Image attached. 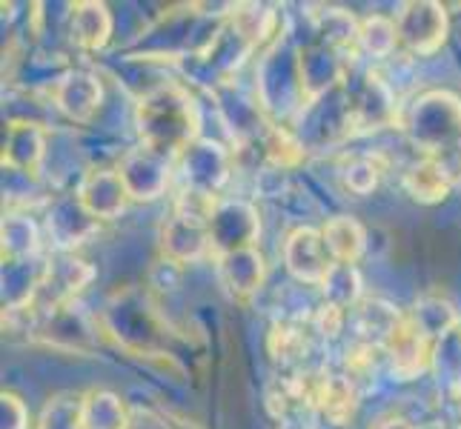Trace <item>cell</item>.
Instances as JSON below:
<instances>
[{
	"mask_svg": "<svg viewBox=\"0 0 461 429\" xmlns=\"http://www.w3.org/2000/svg\"><path fill=\"white\" fill-rule=\"evenodd\" d=\"M384 358L390 361L393 375H399L402 380H412L430 367L433 341L410 321V315H404L384 346Z\"/></svg>",
	"mask_w": 461,
	"mask_h": 429,
	"instance_id": "8",
	"label": "cell"
},
{
	"mask_svg": "<svg viewBox=\"0 0 461 429\" xmlns=\"http://www.w3.org/2000/svg\"><path fill=\"white\" fill-rule=\"evenodd\" d=\"M130 429H132V426H130Z\"/></svg>",
	"mask_w": 461,
	"mask_h": 429,
	"instance_id": "28",
	"label": "cell"
},
{
	"mask_svg": "<svg viewBox=\"0 0 461 429\" xmlns=\"http://www.w3.org/2000/svg\"><path fill=\"white\" fill-rule=\"evenodd\" d=\"M404 132L421 157L436 161L450 178L461 181V101L450 92H427L410 106Z\"/></svg>",
	"mask_w": 461,
	"mask_h": 429,
	"instance_id": "1",
	"label": "cell"
},
{
	"mask_svg": "<svg viewBox=\"0 0 461 429\" xmlns=\"http://www.w3.org/2000/svg\"><path fill=\"white\" fill-rule=\"evenodd\" d=\"M109 35H113V14H109L104 4L84 0V4L72 6V38L77 46L98 52L106 46Z\"/></svg>",
	"mask_w": 461,
	"mask_h": 429,
	"instance_id": "15",
	"label": "cell"
},
{
	"mask_svg": "<svg viewBox=\"0 0 461 429\" xmlns=\"http://www.w3.org/2000/svg\"><path fill=\"white\" fill-rule=\"evenodd\" d=\"M356 315V332L361 344H373L384 349L390 335L395 332V326L402 324V312L393 309L384 300H361V304L353 309Z\"/></svg>",
	"mask_w": 461,
	"mask_h": 429,
	"instance_id": "16",
	"label": "cell"
},
{
	"mask_svg": "<svg viewBox=\"0 0 461 429\" xmlns=\"http://www.w3.org/2000/svg\"><path fill=\"white\" fill-rule=\"evenodd\" d=\"M269 353L281 367H293L301 358H307L310 335L301 332V326L295 324H276V329L269 332Z\"/></svg>",
	"mask_w": 461,
	"mask_h": 429,
	"instance_id": "22",
	"label": "cell"
},
{
	"mask_svg": "<svg viewBox=\"0 0 461 429\" xmlns=\"http://www.w3.org/2000/svg\"><path fill=\"white\" fill-rule=\"evenodd\" d=\"M284 264H287V273L310 286H321L336 261H332L330 249L324 244L321 229H310V227H298L287 235L284 241Z\"/></svg>",
	"mask_w": 461,
	"mask_h": 429,
	"instance_id": "4",
	"label": "cell"
},
{
	"mask_svg": "<svg viewBox=\"0 0 461 429\" xmlns=\"http://www.w3.org/2000/svg\"><path fill=\"white\" fill-rule=\"evenodd\" d=\"M264 275H267V266L256 246L238 249L218 258V278L227 286V292L232 298H249L252 292H258Z\"/></svg>",
	"mask_w": 461,
	"mask_h": 429,
	"instance_id": "12",
	"label": "cell"
},
{
	"mask_svg": "<svg viewBox=\"0 0 461 429\" xmlns=\"http://www.w3.org/2000/svg\"><path fill=\"white\" fill-rule=\"evenodd\" d=\"M402 183H404L407 195L412 201L427 203V206L441 203L444 198L453 192V186H456V181L450 178V174L444 172L436 161H427V157H419L416 164L407 166Z\"/></svg>",
	"mask_w": 461,
	"mask_h": 429,
	"instance_id": "13",
	"label": "cell"
},
{
	"mask_svg": "<svg viewBox=\"0 0 461 429\" xmlns=\"http://www.w3.org/2000/svg\"><path fill=\"white\" fill-rule=\"evenodd\" d=\"M41 246V232L26 215H9L4 220V258H26Z\"/></svg>",
	"mask_w": 461,
	"mask_h": 429,
	"instance_id": "23",
	"label": "cell"
},
{
	"mask_svg": "<svg viewBox=\"0 0 461 429\" xmlns=\"http://www.w3.org/2000/svg\"><path fill=\"white\" fill-rule=\"evenodd\" d=\"M118 172L126 189H130L132 201H155V198H161L169 186L172 157L155 152L149 147H138L123 155Z\"/></svg>",
	"mask_w": 461,
	"mask_h": 429,
	"instance_id": "6",
	"label": "cell"
},
{
	"mask_svg": "<svg viewBox=\"0 0 461 429\" xmlns=\"http://www.w3.org/2000/svg\"><path fill=\"white\" fill-rule=\"evenodd\" d=\"M38 429H84V398H77V395H55L43 407Z\"/></svg>",
	"mask_w": 461,
	"mask_h": 429,
	"instance_id": "24",
	"label": "cell"
},
{
	"mask_svg": "<svg viewBox=\"0 0 461 429\" xmlns=\"http://www.w3.org/2000/svg\"><path fill=\"white\" fill-rule=\"evenodd\" d=\"M46 155V132L38 123L14 121L4 135V166L35 174Z\"/></svg>",
	"mask_w": 461,
	"mask_h": 429,
	"instance_id": "11",
	"label": "cell"
},
{
	"mask_svg": "<svg viewBox=\"0 0 461 429\" xmlns=\"http://www.w3.org/2000/svg\"><path fill=\"white\" fill-rule=\"evenodd\" d=\"M410 321L416 324L433 344L458 326V312L447 298L438 295H424L416 300V307L410 309Z\"/></svg>",
	"mask_w": 461,
	"mask_h": 429,
	"instance_id": "17",
	"label": "cell"
},
{
	"mask_svg": "<svg viewBox=\"0 0 461 429\" xmlns=\"http://www.w3.org/2000/svg\"><path fill=\"white\" fill-rule=\"evenodd\" d=\"M399 29V46L412 55H433L447 38V12L430 0H412L404 4L402 14L395 18Z\"/></svg>",
	"mask_w": 461,
	"mask_h": 429,
	"instance_id": "3",
	"label": "cell"
},
{
	"mask_svg": "<svg viewBox=\"0 0 461 429\" xmlns=\"http://www.w3.org/2000/svg\"><path fill=\"white\" fill-rule=\"evenodd\" d=\"M138 135L140 147H149L167 157L186 152L195 143L198 112L195 101L181 86H158L138 101Z\"/></svg>",
	"mask_w": 461,
	"mask_h": 429,
	"instance_id": "2",
	"label": "cell"
},
{
	"mask_svg": "<svg viewBox=\"0 0 461 429\" xmlns=\"http://www.w3.org/2000/svg\"><path fill=\"white\" fill-rule=\"evenodd\" d=\"M321 292H324V304L327 307L353 312L361 304V275H358V269L349 266V264H336V266H332L330 278L321 283Z\"/></svg>",
	"mask_w": 461,
	"mask_h": 429,
	"instance_id": "20",
	"label": "cell"
},
{
	"mask_svg": "<svg viewBox=\"0 0 461 429\" xmlns=\"http://www.w3.org/2000/svg\"><path fill=\"white\" fill-rule=\"evenodd\" d=\"M75 201L92 220H115L132 201L118 169H89L77 186Z\"/></svg>",
	"mask_w": 461,
	"mask_h": 429,
	"instance_id": "7",
	"label": "cell"
},
{
	"mask_svg": "<svg viewBox=\"0 0 461 429\" xmlns=\"http://www.w3.org/2000/svg\"><path fill=\"white\" fill-rule=\"evenodd\" d=\"M84 429H130V416L118 395L104 389L84 395Z\"/></svg>",
	"mask_w": 461,
	"mask_h": 429,
	"instance_id": "19",
	"label": "cell"
},
{
	"mask_svg": "<svg viewBox=\"0 0 461 429\" xmlns=\"http://www.w3.org/2000/svg\"><path fill=\"white\" fill-rule=\"evenodd\" d=\"M55 106L75 123H89L104 101V86L92 72L72 69L52 89Z\"/></svg>",
	"mask_w": 461,
	"mask_h": 429,
	"instance_id": "10",
	"label": "cell"
},
{
	"mask_svg": "<svg viewBox=\"0 0 461 429\" xmlns=\"http://www.w3.org/2000/svg\"><path fill=\"white\" fill-rule=\"evenodd\" d=\"M258 215L244 201L218 203L210 218V246L215 258L230 255L238 249H252L258 237Z\"/></svg>",
	"mask_w": 461,
	"mask_h": 429,
	"instance_id": "5",
	"label": "cell"
},
{
	"mask_svg": "<svg viewBox=\"0 0 461 429\" xmlns=\"http://www.w3.org/2000/svg\"><path fill=\"white\" fill-rule=\"evenodd\" d=\"M4 429H29V409L14 392H4Z\"/></svg>",
	"mask_w": 461,
	"mask_h": 429,
	"instance_id": "25",
	"label": "cell"
},
{
	"mask_svg": "<svg viewBox=\"0 0 461 429\" xmlns=\"http://www.w3.org/2000/svg\"><path fill=\"white\" fill-rule=\"evenodd\" d=\"M370 429H416L410 421H404V418H381V421H375Z\"/></svg>",
	"mask_w": 461,
	"mask_h": 429,
	"instance_id": "26",
	"label": "cell"
},
{
	"mask_svg": "<svg viewBox=\"0 0 461 429\" xmlns=\"http://www.w3.org/2000/svg\"><path fill=\"white\" fill-rule=\"evenodd\" d=\"M169 429H193L186 421H175V424H169Z\"/></svg>",
	"mask_w": 461,
	"mask_h": 429,
	"instance_id": "27",
	"label": "cell"
},
{
	"mask_svg": "<svg viewBox=\"0 0 461 429\" xmlns=\"http://www.w3.org/2000/svg\"><path fill=\"white\" fill-rule=\"evenodd\" d=\"M321 235H324V244L336 264L356 266V261L364 255V249H367V232H364V227L349 215L330 218Z\"/></svg>",
	"mask_w": 461,
	"mask_h": 429,
	"instance_id": "14",
	"label": "cell"
},
{
	"mask_svg": "<svg viewBox=\"0 0 461 429\" xmlns=\"http://www.w3.org/2000/svg\"><path fill=\"white\" fill-rule=\"evenodd\" d=\"M387 172V157L381 152H358L347 155L341 164V181L349 192L356 195H370L373 189L381 183Z\"/></svg>",
	"mask_w": 461,
	"mask_h": 429,
	"instance_id": "18",
	"label": "cell"
},
{
	"mask_svg": "<svg viewBox=\"0 0 461 429\" xmlns=\"http://www.w3.org/2000/svg\"><path fill=\"white\" fill-rule=\"evenodd\" d=\"M161 252H164V258L181 266L203 258L206 252H212L210 224H203L198 218H189L184 212H172L161 229Z\"/></svg>",
	"mask_w": 461,
	"mask_h": 429,
	"instance_id": "9",
	"label": "cell"
},
{
	"mask_svg": "<svg viewBox=\"0 0 461 429\" xmlns=\"http://www.w3.org/2000/svg\"><path fill=\"white\" fill-rule=\"evenodd\" d=\"M395 46H399V29H395V18L370 14V18H364L358 23V49H364L373 58H390Z\"/></svg>",
	"mask_w": 461,
	"mask_h": 429,
	"instance_id": "21",
	"label": "cell"
}]
</instances>
